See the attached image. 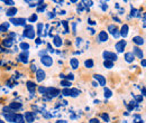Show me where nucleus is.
Masks as SVG:
<instances>
[{
    "label": "nucleus",
    "instance_id": "nucleus-6",
    "mask_svg": "<svg viewBox=\"0 0 146 123\" xmlns=\"http://www.w3.org/2000/svg\"><path fill=\"white\" fill-rule=\"evenodd\" d=\"M93 77H94V80L99 83L100 86L106 87V78H105V76H102V75H100V74H94Z\"/></svg>",
    "mask_w": 146,
    "mask_h": 123
},
{
    "label": "nucleus",
    "instance_id": "nucleus-20",
    "mask_svg": "<svg viewBox=\"0 0 146 123\" xmlns=\"http://www.w3.org/2000/svg\"><path fill=\"white\" fill-rule=\"evenodd\" d=\"M53 44H54L56 47H61V46H62L63 41H62V39H61L60 36H55L54 39H53Z\"/></svg>",
    "mask_w": 146,
    "mask_h": 123
},
{
    "label": "nucleus",
    "instance_id": "nucleus-18",
    "mask_svg": "<svg viewBox=\"0 0 146 123\" xmlns=\"http://www.w3.org/2000/svg\"><path fill=\"white\" fill-rule=\"evenodd\" d=\"M19 59H20L23 63L27 64V63H28V52H24L23 54H20V55H19Z\"/></svg>",
    "mask_w": 146,
    "mask_h": 123
},
{
    "label": "nucleus",
    "instance_id": "nucleus-4",
    "mask_svg": "<svg viewBox=\"0 0 146 123\" xmlns=\"http://www.w3.org/2000/svg\"><path fill=\"white\" fill-rule=\"evenodd\" d=\"M45 94H46L50 99H54V97H56V96L60 94V91L55 87H48V88H46Z\"/></svg>",
    "mask_w": 146,
    "mask_h": 123
},
{
    "label": "nucleus",
    "instance_id": "nucleus-38",
    "mask_svg": "<svg viewBox=\"0 0 146 123\" xmlns=\"http://www.w3.org/2000/svg\"><path fill=\"white\" fill-rule=\"evenodd\" d=\"M3 2H5L6 5H8V6H10V7H13V5H15V1H9V0L7 1V0H6V1H3Z\"/></svg>",
    "mask_w": 146,
    "mask_h": 123
},
{
    "label": "nucleus",
    "instance_id": "nucleus-5",
    "mask_svg": "<svg viewBox=\"0 0 146 123\" xmlns=\"http://www.w3.org/2000/svg\"><path fill=\"white\" fill-rule=\"evenodd\" d=\"M126 45H127L126 40H119V41L116 44L115 48H116V51H117L118 53H124V51H125V48H126Z\"/></svg>",
    "mask_w": 146,
    "mask_h": 123
},
{
    "label": "nucleus",
    "instance_id": "nucleus-50",
    "mask_svg": "<svg viewBox=\"0 0 146 123\" xmlns=\"http://www.w3.org/2000/svg\"><path fill=\"white\" fill-rule=\"evenodd\" d=\"M32 70H36V66H35V65H32Z\"/></svg>",
    "mask_w": 146,
    "mask_h": 123
},
{
    "label": "nucleus",
    "instance_id": "nucleus-29",
    "mask_svg": "<svg viewBox=\"0 0 146 123\" xmlns=\"http://www.w3.org/2000/svg\"><path fill=\"white\" fill-rule=\"evenodd\" d=\"M61 85L64 86L65 88H70V86H71V82H69V81H66V80H63V81H61Z\"/></svg>",
    "mask_w": 146,
    "mask_h": 123
},
{
    "label": "nucleus",
    "instance_id": "nucleus-22",
    "mask_svg": "<svg viewBox=\"0 0 146 123\" xmlns=\"http://www.w3.org/2000/svg\"><path fill=\"white\" fill-rule=\"evenodd\" d=\"M80 95V91L78 88H71L70 89V96L71 97H78Z\"/></svg>",
    "mask_w": 146,
    "mask_h": 123
},
{
    "label": "nucleus",
    "instance_id": "nucleus-19",
    "mask_svg": "<svg viewBox=\"0 0 146 123\" xmlns=\"http://www.w3.org/2000/svg\"><path fill=\"white\" fill-rule=\"evenodd\" d=\"M14 123H25V118L21 114H16L15 119H14Z\"/></svg>",
    "mask_w": 146,
    "mask_h": 123
},
{
    "label": "nucleus",
    "instance_id": "nucleus-23",
    "mask_svg": "<svg viewBox=\"0 0 146 123\" xmlns=\"http://www.w3.org/2000/svg\"><path fill=\"white\" fill-rule=\"evenodd\" d=\"M21 107V103H18V102H13L9 104V109L10 110H19Z\"/></svg>",
    "mask_w": 146,
    "mask_h": 123
},
{
    "label": "nucleus",
    "instance_id": "nucleus-26",
    "mask_svg": "<svg viewBox=\"0 0 146 123\" xmlns=\"http://www.w3.org/2000/svg\"><path fill=\"white\" fill-rule=\"evenodd\" d=\"M104 95H105L106 99H109V97L112 96V92H111L108 87H105L104 88Z\"/></svg>",
    "mask_w": 146,
    "mask_h": 123
},
{
    "label": "nucleus",
    "instance_id": "nucleus-32",
    "mask_svg": "<svg viewBox=\"0 0 146 123\" xmlns=\"http://www.w3.org/2000/svg\"><path fill=\"white\" fill-rule=\"evenodd\" d=\"M28 21H29V22H36L37 21V15L36 14H33L31 17L28 18Z\"/></svg>",
    "mask_w": 146,
    "mask_h": 123
},
{
    "label": "nucleus",
    "instance_id": "nucleus-42",
    "mask_svg": "<svg viewBox=\"0 0 146 123\" xmlns=\"http://www.w3.org/2000/svg\"><path fill=\"white\" fill-rule=\"evenodd\" d=\"M89 123H99V121H98L97 119H91V120L89 121Z\"/></svg>",
    "mask_w": 146,
    "mask_h": 123
},
{
    "label": "nucleus",
    "instance_id": "nucleus-28",
    "mask_svg": "<svg viewBox=\"0 0 146 123\" xmlns=\"http://www.w3.org/2000/svg\"><path fill=\"white\" fill-rule=\"evenodd\" d=\"M104 66H105L106 68L110 70V68H112V67H113V62H110V61H105V62H104Z\"/></svg>",
    "mask_w": 146,
    "mask_h": 123
},
{
    "label": "nucleus",
    "instance_id": "nucleus-11",
    "mask_svg": "<svg viewBox=\"0 0 146 123\" xmlns=\"http://www.w3.org/2000/svg\"><path fill=\"white\" fill-rule=\"evenodd\" d=\"M18 12V9L16 8V7H10V8H8L7 10H6V15L8 16V17H14L16 14Z\"/></svg>",
    "mask_w": 146,
    "mask_h": 123
},
{
    "label": "nucleus",
    "instance_id": "nucleus-17",
    "mask_svg": "<svg viewBox=\"0 0 146 123\" xmlns=\"http://www.w3.org/2000/svg\"><path fill=\"white\" fill-rule=\"evenodd\" d=\"M15 115H16V113H14V112L6 113V114H5V119H6V121H7V122H14Z\"/></svg>",
    "mask_w": 146,
    "mask_h": 123
},
{
    "label": "nucleus",
    "instance_id": "nucleus-13",
    "mask_svg": "<svg viewBox=\"0 0 146 123\" xmlns=\"http://www.w3.org/2000/svg\"><path fill=\"white\" fill-rule=\"evenodd\" d=\"M25 121L27 123H33L34 122V114L32 113V112H25Z\"/></svg>",
    "mask_w": 146,
    "mask_h": 123
},
{
    "label": "nucleus",
    "instance_id": "nucleus-34",
    "mask_svg": "<svg viewBox=\"0 0 146 123\" xmlns=\"http://www.w3.org/2000/svg\"><path fill=\"white\" fill-rule=\"evenodd\" d=\"M65 80L66 81H69V82H71L74 80V75L73 74H69V75H65Z\"/></svg>",
    "mask_w": 146,
    "mask_h": 123
},
{
    "label": "nucleus",
    "instance_id": "nucleus-25",
    "mask_svg": "<svg viewBox=\"0 0 146 123\" xmlns=\"http://www.w3.org/2000/svg\"><path fill=\"white\" fill-rule=\"evenodd\" d=\"M19 47H20V49H23L24 52H28V49H29V44L28 43H20V45H19Z\"/></svg>",
    "mask_w": 146,
    "mask_h": 123
},
{
    "label": "nucleus",
    "instance_id": "nucleus-27",
    "mask_svg": "<svg viewBox=\"0 0 146 123\" xmlns=\"http://www.w3.org/2000/svg\"><path fill=\"white\" fill-rule=\"evenodd\" d=\"M84 66L87 67V68H92L93 67V61L92 59H87L86 62H84Z\"/></svg>",
    "mask_w": 146,
    "mask_h": 123
},
{
    "label": "nucleus",
    "instance_id": "nucleus-54",
    "mask_svg": "<svg viewBox=\"0 0 146 123\" xmlns=\"http://www.w3.org/2000/svg\"><path fill=\"white\" fill-rule=\"evenodd\" d=\"M138 123H143V121H139V122H138Z\"/></svg>",
    "mask_w": 146,
    "mask_h": 123
},
{
    "label": "nucleus",
    "instance_id": "nucleus-24",
    "mask_svg": "<svg viewBox=\"0 0 146 123\" xmlns=\"http://www.w3.org/2000/svg\"><path fill=\"white\" fill-rule=\"evenodd\" d=\"M8 29H9V22H2V24L0 25V32H1V33L7 32Z\"/></svg>",
    "mask_w": 146,
    "mask_h": 123
},
{
    "label": "nucleus",
    "instance_id": "nucleus-30",
    "mask_svg": "<svg viewBox=\"0 0 146 123\" xmlns=\"http://www.w3.org/2000/svg\"><path fill=\"white\" fill-rule=\"evenodd\" d=\"M11 45H13V39L8 38V39H5V40H3V46H6V47H10Z\"/></svg>",
    "mask_w": 146,
    "mask_h": 123
},
{
    "label": "nucleus",
    "instance_id": "nucleus-49",
    "mask_svg": "<svg viewBox=\"0 0 146 123\" xmlns=\"http://www.w3.org/2000/svg\"><path fill=\"white\" fill-rule=\"evenodd\" d=\"M10 37H16V34L15 33H10Z\"/></svg>",
    "mask_w": 146,
    "mask_h": 123
},
{
    "label": "nucleus",
    "instance_id": "nucleus-45",
    "mask_svg": "<svg viewBox=\"0 0 146 123\" xmlns=\"http://www.w3.org/2000/svg\"><path fill=\"white\" fill-rule=\"evenodd\" d=\"M142 95H143V96L145 95V87H143V88H142Z\"/></svg>",
    "mask_w": 146,
    "mask_h": 123
},
{
    "label": "nucleus",
    "instance_id": "nucleus-39",
    "mask_svg": "<svg viewBox=\"0 0 146 123\" xmlns=\"http://www.w3.org/2000/svg\"><path fill=\"white\" fill-rule=\"evenodd\" d=\"M112 36H113V38H118V37L120 36V34H119V33H118L117 30H115V32L112 33Z\"/></svg>",
    "mask_w": 146,
    "mask_h": 123
},
{
    "label": "nucleus",
    "instance_id": "nucleus-40",
    "mask_svg": "<svg viewBox=\"0 0 146 123\" xmlns=\"http://www.w3.org/2000/svg\"><path fill=\"white\" fill-rule=\"evenodd\" d=\"M141 65H142V67H145V66H146V59H145V58L141 59Z\"/></svg>",
    "mask_w": 146,
    "mask_h": 123
},
{
    "label": "nucleus",
    "instance_id": "nucleus-43",
    "mask_svg": "<svg viewBox=\"0 0 146 123\" xmlns=\"http://www.w3.org/2000/svg\"><path fill=\"white\" fill-rule=\"evenodd\" d=\"M42 43H43V41H42V39H40V38H37V39H36L37 45H39V44H42Z\"/></svg>",
    "mask_w": 146,
    "mask_h": 123
},
{
    "label": "nucleus",
    "instance_id": "nucleus-8",
    "mask_svg": "<svg viewBox=\"0 0 146 123\" xmlns=\"http://www.w3.org/2000/svg\"><path fill=\"white\" fill-rule=\"evenodd\" d=\"M108 39H109V36L107 34V32L102 30V32L99 33V35H98V40H99L100 43H106V41H108Z\"/></svg>",
    "mask_w": 146,
    "mask_h": 123
},
{
    "label": "nucleus",
    "instance_id": "nucleus-15",
    "mask_svg": "<svg viewBox=\"0 0 146 123\" xmlns=\"http://www.w3.org/2000/svg\"><path fill=\"white\" fill-rule=\"evenodd\" d=\"M26 86H27V89L33 94V93H35V88H36V84L34 83V82H32V81H28L27 83H26Z\"/></svg>",
    "mask_w": 146,
    "mask_h": 123
},
{
    "label": "nucleus",
    "instance_id": "nucleus-3",
    "mask_svg": "<svg viewBox=\"0 0 146 123\" xmlns=\"http://www.w3.org/2000/svg\"><path fill=\"white\" fill-rule=\"evenodd\" d=\"M26 18H10L9 22H11L14 26H26Z\"/></svg>",
    "mask_w": 146,
    "mask_h": 123
},
{
    "label": "nucleus",
    "instance_id": "nucleus-33",
    "mask_svg": "<svg viewBox=\"0 0 146 123\" xmlns=\"http://www.w3.org/2000/svg\"><path fill=\"white\" fill-rule=\"evenodd\" d=\"M62 94H63L64 96H70V88H64V89L62 91Z\"/></svg>",
    "mask_w": 146,
    "mask_h": 123
},
{
    "label": "nucleus",
    "instance_id": "nucleus-36",
    "mask_svg": "<svg viewBox=\"0 0 146 123\" xmlns=\"http://www.w3.org/2000/svg\"><path fill=\"white\" fill-rule=\"evenodd\" d=\"M38 91H39V93H40V94H45V92H46V87H44V86H39V87H38Z\"/></svg>",
    "mask_w": 146,
    "mask_h": 123
},
{
    "label": "nucleus",
    "instance_id": "nucleus-10",
    "mask_svg": "<svg viewBox=\"0 0 146 123\" xmlns=\"http://www.w3.org/2000/svg\"><path fill=\"white\" fill-rule=\"evenodd\" d=\"M133 43L137 46H142V45H144L145 40L142 36H135V37H133Z\"/></svg>",
    "mask_w": 146,
    "mask_h": 123
},
{
    "label": "nucleus",
    "instance_id": "nucleus-41",
    "mask_svg": "<svg viewBox=\"0 0 146 123\" xmlns=\"http://www.w3.org/2000/svg\"><path fill=\"white\" fill-rule=\"evenodd\" d=\"M62 24H63V26L65 27V33H68V24H66V21H62Z\"/></svg>",
    "mask_w": 146,
    "mask_h": 123
},
{
    "label": "nucleus",
    "instance_id": "nucleus-16",
    "mask_svg": "<svg viewBox=\"0 0 146 123\" xmlns=\"http://www.w3.org/2000/svg\"><path fill=\"white\" fill-rule=\"evenodd\" d=\"M124 58H125V61H126L127 63H133V62L135 61V56L133 55L131 52H127V53L125 54Z\"/></svg>",
    "mask_w": 146,
    "mask_h": 123
},
{
    "label": "nucleus",
    "instance_id": "nucleus-9",
    "mask_svg": "<svg viewBox=\"0 0 146 123\" xmlns=\"http://www.w3.org/2000/svg\"><path fill=\"white\" fill-rule=\"evenodd\" d=\"M46 78V73L43 70H36V80L37 82H43Z\"/></svg>",
    "mask_w": 146,
    "mask_h": 123
},
{
    "label": "nucleus",
    "instance_id": "nucleus-53",
    "mask_svg": "<svg viewBox=\"0 0 146 123\" xmlns=\"http://www.w3.org/2000/svg\"><path fill=\"white\" fill-rule=\"evenodd\" d=\"M0 123H5V121H2V120L0 119Z\"/></svg>",
    "mask_w": 146,
    "mask_h": 123
},
{
    "label": "nucleus",
    "instance_id": "nucleus-35",
    "mask_svg": "<svg viewBox=\"0 0 146 123\" xmlns=\"http://www.w3.org/2000/svg\"><path fill=\"white\" fill-rule=\"evenodd\" d=\"M108 30H109L110 33L112 34L115 30H117V28H116V26H113V25H110L109 27H108Z\"/></svg>",
    "mask_w": 146,
    "mask_h": 123
},
{
    "label": "nucleus",
    "instance_id": "nucleus-12",
    "mask_svg": "<svg viewBox=\"0 0 146 123\" xmlns=\"http://www.w3.org/2000/svg\"><path fill=\"white\" fill-rule=\"evenodd\" d=\"M131 53H133L134 56L136 55V56H137L138 58H141V59H143V58H144V53H143V52H142V49H139V47H137V46L133 48V52H131Z\"/></svg>",
    "mask_w": 146,
    "mask_h": 123
},
{
    "label": "nucleus",
    "instance_id": "nucleus-51",
    "mask_svg": "<svg viewBox=\"0 0 146 123\" xmlns=\"http://www.w3.org/2000/svg\"><path fill=\"white\" fill-rule=\"evenodd\" d=\"M92 85H93V86H94V87H97V86H98V84H97V83H94V82H93V83H92Z\"/></svg>",
    "mask_w": 146,
    "mask_h": 123
},
{
    "label": "nucleus",
    "instance_id": "nucleus-31",
    "mask_svg": "<svg viewBox=\"0 0 146 123\" xmlns=\"http://www.w3.org/2000/svg\"><path fill=\"white\" fill-rule=\"evenodd\" d=\"M43 28H44V25H43V24H38V25H37V34H38V35H42Z\"/></svg>",
    "mask_w": 146,
    "mask_h": 123
},
{
    "label": "nucleus",
    "instance_id": "nucleus-37",
    "mask_svg": "<svg viewBox=\"0 0 146 123\" xmlns=\"http://www.w3.org/2000/svg\"><path fill=\"white\" fill-rule=\"evenodd\" d=\"M101 116H102V119H104L106 122H109V115H108V114H105V113H104Z\"/></svg>",
    "mask_w": 146,
    "mask_h": 123
},
{
    "label": "nucleus",
    "instance_id": "nucleus-14",
    "mask_svg": "<svg viewBox=\"0 0 146 123\" xmlns=\"http://www.w3.org/2000/svg\"><path fill=\"white\" fill-rule=\"evenodd\" d=\"M70 65H71V67H72L73 70H78V68H79V66H80L79 59H78V58H75V57L71 58V59H70Z\"/></svg>",
    "mask_w": 146,
    "mask_h": 123
},
{
    "label": "nucleus",
    "instance_id": "nucleus-44",
    "mask_svg": "<svg viewBox=\"0 0 146 123\" xmlns=\"http://www.w3.org/2000/svg\"><path fill=\"white\" fill-rule=\"evenodd\" d=\"M131 16H136V10L135 9H131V14H130Z\"/></svg>",
    "mask_w": 146,
    "mask_h": 123
},
{
    "label": "nucleus",
    "instance_id": "nucleus-21",
    "mask_svg": "<svg viewBox=\"0 0 146 123\" xmlns=\"http://www.w3.org/2000/svg\"><path fill=\"white\" fill-rule=\"evenodd\" d=\"M120 36L121 37H124V38H126L128 35V25H124L123 27H121V30H120Z\"/></svg>",
    "mask_w": 146,
    "mask_h": 123
},
{
    "label": "nucleus",
    "instance_id": "nucleus-2",
    "mask_svg": "<svg viewBox=\"0 0 146 123\" xmlns=\"http://www.w3.org/2000/svg\"><path fill=\"white\" fill-rule=\"evenodd\" d=\"M102 56H104V58H105V61H110V62H116L117 59H118V55L115 53H111V52H108V51H106V52H104L102 53Z\"/></svg>",
    "mask_w": 146,
    "mask_h": 123
},
{
    "label": "nucleus",
    "instance_id": "nucleus-52",
    "mask_svg": "<svg viewBox=\"0 0 146 123\" xmlns=\"http://www.w3.org/2000/svg\"><path fill=\"white\" fill-rule=\"evenodd\" d=\"M87 3H88V6H92V1H88Z\"/></svg>",
    "mask_w": 146,
    "mask_h": 123
},
{
    "label": "nucleus",
    "instance_id": "nucleus-7",
    "mask_svg": "<svg viewBox=\"0 0 146 123\" xmlns=\"http://www.w3.org/2000/svg\"><path fill=\"white\" fill-rule=\"evenodd\" d=\"M23 36L26 37V38H29V39H34L36 37V33L34 32V29H25Z\"/></svg>",
    "mask_w": 146,
    "mask_h": 123
},
{
    "label": "nucleus",
    "instance_id": "nucleus-1",
    "mask_svg": "<svg viewBox=\"0 0 146 123\" xmlns=\"http://www.w3.org/2000/svg\"><path fill=\"white\" fill-rule=\"evenodd\" d=\"M40 63L45 66V67H51L53 65V58L48 55H44L40 57Z\"/></svg>",
    "mask_w": 146,
    "mask_h": 123
},
{
    "label": "nucleus",
    "instance_id": "nucleus-48",
    "mask_svg": "<svg viewBox=\"0 0 146 123\" xmlns=\"http://www.w3.org/2000/svg\"><path fill=\"white\" fill-rule=\"evenodd\" d=\"M89 24H90V25H96V22L92 21V20H89Z\"/></svg>",
    "mask_w": 146,
    "mask_h": 123
},
{
    "label": "nucleus",
    "instance_id": "nucleus-47",
    "mask_svg": "<svg viewBox=\"0 0 146 123\" xmlns=\"http://www.w3.org/2000/svg\"><path fill=\"white\" fill-rule=\"evenodd\" d=\"M56 123H66V121H64V120H60V121H57Z\"/></svg>",
    "mask_w": 146,
    "mask_h": 123
},
{
    "label": "nucleus",
    "instance_id": "nucleus-46",
    "mask_svg": "<svg viewBox=\"0 0 146 123\" xmlns=\"http://www.w3.org/2000/svg\"><path fill=\"white\" fill-rule=\"evenodd\" d=\"M60 77L63 78V80H65V75H64V74H60Z\"/></svg>",
    "mask_w": 146,
    "mask_h": 123
}]
</instances>
